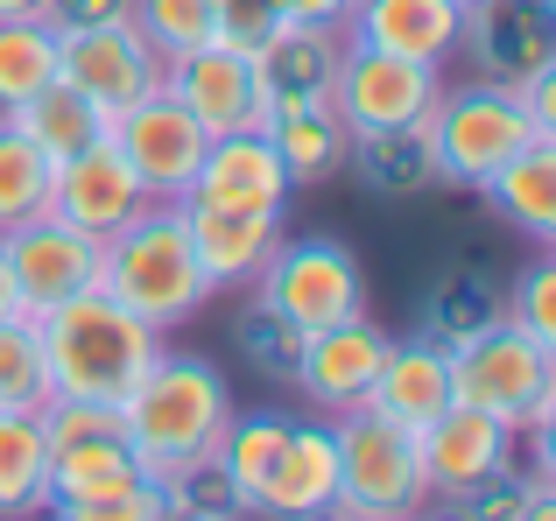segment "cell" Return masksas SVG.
I'll return each instance as SVG.
<instances>
[{
    "mask_svg": "<svg viewBox=\"0 0 556 521\" xmlns=\"http://www.w3.org/2000/svg\"><path fill=\"white\" fill-rule=\"evenodd\" d=\"M163 92L184 99L190 120L204 135H247V127H268V106H261V85H254V56L226 50V42H204V50L163 64Z\"/></svg>",
    "mask_w": 556,
    "mask_h": 521,
    "instance_id": "cell-17",
    "label": "cell"
},
{
    "mask_svg": "<svg viewBox=\"0 0 556 521\" xmlns=\"http://www.w3.org/2000/svg\"><path fill=\"white\" fill-rule=\"evenodd\" d=\"M388 345L394 339L374 325L367 310L339 317V325H325V331H303V359H296L289 381L303 387V402H311L317 416H353V409H367Z\"/></svg>",
    "mask_w": 556,
    "mask_h": 521,
    "instance_id": "cell-14",
    "label": "cell"
},
{
    "mask_svg": "<svg viewBox=\"0 0 556 521\" xmlns=\"http://www.w3.org/2000/svg\"><path fill=\"white\" fill-rule=\"evenodd\" d=\"M254 296L268 310H282L296 331H325L339 317L367 310V275L359 254L331 233H303V240H275L268 268L254 275Z\"/></svg>",
    "mask_w": 556,
    "mask_h": 521,
    "instance_id": "cell-7",
    "label": "cell"
},
{
    "mask_svg": "<svg viewBox=\"0 0 556 521\" xmlns=\"http://www.w3.org/2000/svg\"><path fill=\"white\" fill-rule=\"evenodd\" d=\"M226 423H232V387L204 353H155V367L121 395L127 452L149 480H163L184 458L218 452Z\"/></svg>",
    "mask_w": 556,
    "mask_h": 521,
    "instance_id": "cell-2",
    "label": "cell"
},
{
    "mask_svg": "<svg viewBox=\"0 0 556 521\" xmlns=\"http://www.w3.org/2000/svg\"><path fill=\"white\" fill-rule=\"evenodd\" d=\"M430 163H437V183H451V191H486L493 177H501L507 163H515L529 141H549L543 127H535V113L521 106V92H507V85H444L430 106Z\"/></svg>",
    "mask_w": 556,
    "mask_h": 521,
    "instance_id": "cell-4",
    "label": "cell"
},
{
    "mask_svg": "<svg viewBox=\"0 0 556 521\" xmlns=\"http://www.w3.org/2000/svg\"><path fill=\"white\" fill-rule=\"evenodd\" d=\"M339 430V508L345 521H408L430 500V480H422V444L408 430H394L388 416L353 409L331 416Z\"/></svg>",
    "mask_w": 556,
    "mask_h": 521,
    "instance_id": "cell-5",
    "label": "cell"
},
{
    "mask_svg": "<svg viewBox=\"0 0 556 521\" xmlns=\"http://www.w3.org/2000/svg\"><path fill=\"white\" fill-rule=\"evenodd\" d=\"M416 444H422V480H430V494H451V500H465L472 486L515 472V458H521V430H507L501 416H486V409H465V402H451Z\"/></svg>",
    "mask_w": 556,
    "mask_h": 521,
    "instance_id": "cell-15",
    "label": "cell"
},
{
    "mask_svg": "<svg viewBox=\"0 0 556 521\" xmlns=\"http://www.w3.org/2000/svg\"><path fill=\"white\" fill-rule=\"evenodd\" d=\"M289 169L275 155L268 127H247V135H218L204 149L198 177H190L184 205H226V212H282L289 205Z\"/></svg>",
    "mask_w": 556,
    "mask_h": 521,
    "instance_id": "cell-18",
    "label": "cell"
},
{
    "mask_svg": "<svg viewBox=\"0 0 556 521\" xmlns=\"http://www.w3.org/2000/svg\"><path fill=\"white\" fill-rule=\"evenodd\" d=\"M127 14H135V0H50L42 22L64 36V28H99V22H127Z\"/></svg>",
    "mask_w": 556,
    "mask_h": 521,
    "instance_id": "cell-40",
    "label": "cell"
},
{
    "mask_svg": "<svg viewBox=\"0 0 556 521\" xmlns=\"http://www.w3.org/2000/svg\"><path fill=\"white\" fill-rule=\"evenodd\" d=\"M232 353H240L261 381H289V373H296V359H303V331L289 325L282 310H268V303L254 296L240 317H232Z\"/></svg>",
    "mask_w": 556,
    "mask_h": 521,
    "instance_id": "cell-35",
    "label": "cell"
},
{
    "mask_svg": "<svg viewBox=\"0 0 556 521\" xmlns=\"http://www.w3.org/2000/svg\"><path fill=\"white\" fill-rule=\"evenodd\" d=\"M36 331H42L50 395L106 402V409H121V395L155 367V353H163V331L141 325V317L127 310V303H113L106 289H85V296L42 310Z\"/></svg>",
    "mask_w": 556,
    "mask_h": 521,
    "instance_id": "cell-1",
    "label": "cell"
},
{
    "mask_svg": "<svg viewBox=\"0 0 556 521\" xmlns=\"http://www.w3.org/2000/svg\"><path fill=\"white\" fill-rule=\"evenodd\" d=\"M127 22L141 28V42H149L163 64H177V56L212 42V0H135Z\"/></svg>",
    "mask_w": 556,
    "mask_h": 521,
    "instance_id": "cell-36",
    "label": "cell"
},
{
    "mask_svg": "<svg viewBox=\"0 0 556 521\" xmlns=\"http://www.w3.org/2000/svg\"><path fill=\"white\" fill-rule=\"evenodd\" d=\"M50 0H0V22H22V14H42Z\"/></svg>",
    "mask_w": 556,
    "mask_h": 521,
    "instance_id": "cell-44",
    "label": "cell"
},
{
    "mask_svg": "<svg viewBox=\"0 0 556 521\" xmlns=\"http://www.w3.org/2000/svg\"><path fill=\"white\" fill-rule=\"evenodd\" d=\"M479 198H486L515 233H529L535 247H549L556 240V141H529Z\"/></svg>",
    "mask_w": 556,
    "mask_h": 521,
    "instance_id": "cell-25",
    "label": "cell"
},
{
    "mask_svg": "<svg viewBox=\"0 0 556 521\" xmlns=\"http://www.w3.org/2000/svg\"><path fill=\"white\" fill-rule=\"evenodd\" d=\"M184 233L198 247L212 289H240L268 268L275 240H282V212H226V205H177Z\"/></svg>",
    "mask_w": 556,
    "mask_h": 521,
    "instance_id": "cell-23",
    "label": "cell"
},
{
    "mask_svg": "<svg viewBox=\"0 0 556 521\" xmlns=\"http://www.w3.org/2000/svg\"><path fill=\"white\" fill-rule=\"evenodd\" d=\"M282 521H345L339 508H311V514H282Z\"/></svg>",
    "mask_w": 556,
    "mask_h": 521,
    "instance_id": "cell-45",
    "label": "cell"
},
{
    "mask_svg": "<svg viewBox=\"0 0 556 521\" xmlns=\"http://www.w3.org/2000/svg\"><path fill=\"white\" fill-rule=\"evenodd\" d=\"M458 28H465L458 0H353V14H345L353 50H388V56H416V64L458 56Z\"/></svg>",
    "mask_w": 556,
    "mask_h": 521,
    "instance_id": "cell-21",
    "label": "cell"
},
{
    "mask_svg": "<svg viewBox=\"0 0 556 521\" xmlns=\"http://www.w3.org/2000/svg\"><path fill=\"white\" fill-rule=\"evenodd\" d=\"M458 56H472V78L521 92L529 78L556 71V8L549 0H465Z\"/></svg>",
    "mask_w": 556,
    "mask_h": 521,
    "instance_id": "cell-12",
    "label": "cell"
},
{
    "mask_svg": "<svg viewBox=\"0 0 556 521\" xmlns=\"http://www.w3.org/2000/svg\"><path fill=\"white\" fill-rule=\"evenodd\" d=\"M8 120L22 127L28 141H36V149L50 155V163H64V155H78V149H85V141H99V135H106L99 106H92V99H78L64 78H50L36 99H28V106H14Z\"/></svg>",
    "mask_w": 556,
    "mask_h": 521,
    "instance_id": "cell-29",
    "label": "cell"
},
{
    "mask_svg": "<svg viewBox=\"0 0 556 521\" xmlns=\"http://www.w3.org/2000/svg\"><path fill=\"white\" fill-rule=\"evenodd\" d=\"M282 22V0H212V42L226 50H261Z\"/></svg>",
    "mask_w": 556,
    "mask_h": 521,
    "instance_id": "cell-39",
    "label": "cell"
},
{
    "mask_svg": "<svg viewBox=\"0 0 556 521\" xmlns=\"http://www.w3.org/2000/svg\"><path fill=\"white\" fill-rule=\"evenodd\" d=\"M50 191H56V163L0 113V233L42 219V212H50Z\"/></svg>",
    "mask_w": 556,
    "mask_h": 521,
    "instance_id": "cell-30",
    "label": "cell"
},
{
    "mask_svg": "<svg viewBox=\"0 0 556 521\" xmlns=\"http://www.w3.org/2000/svg\"><path fill=\"white\" fill-rule=\"evenodd\" d=\"M451 387L465 409L501 416L507 430H535L556 409V345H535L515 325H493L451 353Z\"/></svg>",
    "mask_w": 556,
    "mask_h": 521,
    "instance_id": "cell-6",
    "label": "cell"
},
{
    "mask_svg": "<svg viewBox=\"0 0 556 521\" xmlns=\"http://www.w3.org/2000/svg\"><path fill=\"white\" fill-rule=\"evenodd\" d=\"M254 56V85H261V106L268 113H289V106H325L331 85H339V64H345V36L339 28H303V22H282Z\"/></svg>",
    "mask_w": 556,
    "mask_h": 521,
    "instance_id": "cell-19",
    "label": "cell"
},
{
    "mask_svg": "<svg viewBox=\"0 0 556 521\" xmlns=\"http://www.w3.org/2000/svg\"><path fill=\"white\" fill-rule=\"evenodd\" d=\"M408 521H416V514H408Z\"/></svg>",
    "mask_w": 556,
    "mask_h": 521,
    "instance_id": "cell-48",
    "label": "cell"
},
{
    "mask_svg": "<svg viewBox=\"0 0 556 521\" xmlns=\"http://www.w3.org/2000/svg\"><path fill=\"white\" fill-rule=\"evenodd\" d=\"M549 8H556V0H549Z\"/></svg>",
    "mask_w": 556,
    "mask_h": 521,
    "instance_id": "cell-47",
    "label": "cell"
},
{
    "mask_svg": "<svg viewBox=\"0 0 556 521\" xmlns=\"http://www.w3.org/2000/svg\"><path fill=\"white\" fill-rule=\"evenodd\" d=\"M0 247H8V268H14L22 317H42V310H56V303L99 289V268H106V240L71 226V219H56V212L0 233Z\"/></svg>",
    "mask_w": 556,
    "mask_h": 521,
    "instance_id": "cell-10",
    "label": "cell"
},
{
    "mask_svg": "<svg viewBox=\"0 0 556 521\" xmlns=\"http://www.w3.org/2000/svg\"><path fill=\"white\" fill-rule=\"evenodd\" d=\"M458 8H465V0H458Z\"/></svg>",
    "mask_w": 556,
    "mask_h": 521,
    "instance_id": "cell-46",
    "label": "cell"
},
{
    "mask_svg": "<svg viewBox=\"0 0 556 521\" xmlns=\"http://www.w3.org/2000/svg\"><path fill=\"white\" fill-rule=\"evenodd\" d=\"M268 141L282 155L289 183H331L345 177V155H353V127L325 106H289V113H268Z\"/></svg>",
    "mask_w": 556,
    "mask_h": 521,
    "instance_id": "cell-24",
    "label": "cell"
},
{
    "mask_svg": "<svg viewBox=\"0 0 556 521\" xmlns=\"http://www.w3.org/2000/svg\"><path fill=\"white\" fill-rule=\"evenodd\" d=\"M22 310V296H14V268H8V247H0V317Z\"/></svg>",
    "mask_w": 556,
    "mask_h": 521,
    "instance_id": "cell-43",
    "label": "cell"
},
{
    "mask_svg": "<svg viewBox=\"0 0 556 521\" xmlns=\"http://www.w3.org/2000/svg\"><path fill=\"white\" fill-rule=\"evenodd\" d=\"M106 135L121 141V155L135 163L141 191H149L155 205H184L190 177H198L204 149H212V135L190 120V106H184V99H169L163 85H155L149 99H135V106H127Z\"/></svg>",
    "mask_w": 556,
    "mask_h": 521,
    "instance_id": "cell-13",
    "label": "cell"
},
{
    "mask_svg": "<svg viewBox=\"0 0 556 521\" xmlns=\"http://www.w3.org/2000/svg\"><path fill=\"white\" fill-rule=\"evenodd\" d=\"M50 508V437L42 416L0 409V521H42Z\"/></svg>",
    "mask_w": 556,
    "mask_h": 521,
    "instance_id": "cell-26",
    "label": "cell"
},
{
    "mask_svg": "<svg viewBox=\"0 0 556 521\" xmlns=\"http://www.w3.org/2000/svg\"><path fill=\"white\" fill-rule=\"evenodd\" d=\"M155 486H163V508H169V521H240V514H247V500H240V486L226 480L218 452L169 466Z\"/></svg>",
    "mask_w": 556,
    "mask_h": 521,
    "instance_id": "cell-33",
    "label": "cell"
},
{
    "mask_svg": "<svg viewBox=\"0 0 556 521\" xmlns=\"http://www.w3.org/2000/svg\"><path fill=\"white\" fill-rule=\"evenodd\" d=\"M493 325H501V289L472 268L437 275L430 296H422V339L444 345V353H458L465 339H479V331H493Z\"/></svg>",
    "mask_w": 556,
    "mask_h": 521,
    "instance_id": "cell-28",
    "label": "cell"
},
{
    "mask_svg": "<svg viewBox=\"0 0 556 521\" xmlns=\"http://www.w3.org/2000/svg\"><path fill=\"white\" fill-rule=\"evenodd\" d=\"M50 367H42V331L36 317H0V409H28L42 416L50 409Z\"/></svg>",
    "mask_w": 556,
    "mask_h": 521,
    "instance_id": "cell-34",
    "label": "cell"
},
{
    "mask_svg": "<svg viewBox=\"0 0 556 521\" xmlns=\"http://www.w3.org/2000/svg\"><path fill=\"white\" fill-rule=\"evenodd\" d=\"M42 521H169L163 508V486L141 472L127 486H106V494H78V500H50Z\"/></svg>",
    "mask_w": 556,
    "mask_h": 521,
    "instance_id": "cell-37",
    "label": "cell"
},
{
    "mask_svg": "<svg viewBox=\"0 0 556 521\" xmlns=\"http://www.w3.org/2000/svg\"><path fill=\"white\" fill-rule=\"evenodd\" d=\"M458 402V387H451V353L430 339H394L388 359H380V381L367 395L374 416H388L394 430H408V437H422V430L437 423V416Z\"/></svg>",
    "mask_w": 556,
    "mask_h": 521,
    "instance_id": "cell-22",
    "label": "cell"
},
{
    "mask_svg": "<svg viewBox=\"0 0 556 521\" xmlns=\"http://www.w3.org/2000/svg\"><path fill=\"white\" fill-rule=\"evenodd\" d=\"M282 14H289V22H303V28H339V36H345L353 0H282Z\"/></svg>",
    "mask_w": 556,
    "mask_h": 521,
    "instance_id": "cell-41",
    "label": "cell"
},
{
    "mask_svg": "<svg viewBox=\"0 0 556 521\" xmlns=\"http://www.w3.org/2000/svg\"><path fill=\"white\" fill-rule=\"evenodd\" d=\"M56 78L78 99H92L99 120H121L135 99H149L163 85V56L141 42L135 22H99V28H64L56 36Z\"/></svg>",
    "mask_w": 556,
    "mask_h": 521,
    "instance_id": "cell-8",
    "label": "cell"
},
{
    "mask_svg": "<svg viewBox=\"0 0 556 521\" xmlns=\"http://www.w3.org/2000/svg\"><path fill=\"white\" fill-rule=\"evenodd\" d=\"M42 437H50V500H78V494H106V486L141 480L135 452H127V430H121V409H106V402L56 395L42 409Z\"/></svg>",
    "mask_w": 556,
    "mask_h": 521,
    "instance_id": "cell-9",
    "label": "cell"
},
{
    "mask_svg": "<svg viewBox=\"0 0 556 521\" xmlns=\"http://www.w3.org/2000/svg\"><path fill=\"white\" fill-rule=\"evenodd\" d=\"M367 191L380 198H416L437 183V163H430V127H380V135H353V155H345Z\"/></svg>",
    "mask_w": 556,
    "mask_h": 521,
    "instance_id": "cell-27",
    "label": "cell"
},
{
    "mask_svg": "<svg viewBox=\"0 0 556 521\" xmlns=\"http://www.w3.org/2000/svg\"><path fill=\"white\" fill-rule=\"evenodd\" d=\"M50 78H56V28L42 14L0 22V113L28 106Z\"/></svg>",
    "mask_w": 556,
    "mask_h": 521,
    "instance_id": "cell-31",
    "label": "cell"
},
{
    "mask_svg": "<svg viewBox=\"0 0 556 521\" xmlns=\"http://www.w3.org/2000/svg\"><path fill=\"white\" fill-rule=\"evenodd\" d=\"M437 92H444V64H416V56L353 50V42H345L339 85H331V113H339L353 135H380V127L430 120Z\"/></svg>",
    "mask_w": 556,
    "mask_h": 521,
    "instance_id": "cell-11",
    "label": "cell"
},
{
    "mask_svg": "<svg viewBox=\"0 0 556 521\" xmlns=\"http://www.w3.org/2000/svg\"><path fill=\"white\" fill-rule=\"evenodd\" d=\"M149 205H155V198L141 191L135 163L121 155V141H113V135L85 141L78 155H64V163H56L50 212H56V219H71V226H85V233H99V240H113L127 219H141Z\"/></svg>",
    "mask_w": 556,
    "mask_h": 521,
    "instance_id": "cell-16",
    "label": "cell"
},
{
    "mask_svg": "<svg viewBox=\"0 0 556 521\" xmlns=\"http://www.w3.org/2000/svg\"><path fill=\"white\" fill-rule=\"evenodd\" d=\"M501 325L529 331L535 345H556V260H529L515 289L501 296Z\"/></svg>",
    "mask_w": 556,
    "mask_h": 521,
    "instance_id": "cell-38",
    "label": "cell"
},
{
    "mask_svg": "<svg viewBox=\"0 0 556 521\" xmlns=\"http://www.w3.org/2000/svg\"><path fill=\"white\" fill-rule=\"evenodd\" d=\"M515 521H556V494H549V486H535V494L521 500V514H515Z\"/></svg>",
    "mask_w": 556,
    "mask_h": 521,
    "instance_id": "cell-42",
    "label": "cell"
},
{
    "mask_svg": "<svg viewBox=\"0 0 556 521\" xmlns=\"http://www.w3.org/2000/svg\"><path fill=\"white\" fill-rule=\"evenodd\" d=\"M99 289H106L113 303H127V310H135L141 325H155V331L190 325V317L218 296L198 247H190V233H184L177 205H149L141 219H127L121 233L106 240Z\"/></svg>",
    "mask_w": 556,
    "mask_h": 521,
    "instance_id": "cell-3",
    "label": "cell"
},
{
    "mask_svg": "<svg viewBox=\"0 0 556 521\" xmlns=\"http://www.w3.org/2000/svg\"><path fill=\"white\" fill-rule=\"evenodd\" d=\"M331 500H339V430H331V416H311V423L289 416V437L254 494V514L282 521V514L331 508Z\"/></svg>",
    "mask_w": 556,
    "mask_h": 521,
    "instance_id": "cell-20",
    "label": "cell"
},
{
    "mask_svg": "<svg viewBox=\"0 0 556 521\" xmlns=\"http://www.w3.org/2000/svg\"><path fill=\"white\" fill-rule=\"evenodd\" d=\"M282 437H289V416L282 409H232L226 437H218V466H226L232 486H240L247 514H254V494H261V480H268Z\"/></svg>",
    "mask_w": 556,
    "mask_h": 521,
    "instance_id": "cell-32",
    "label": "cell"
}]
</instances>
